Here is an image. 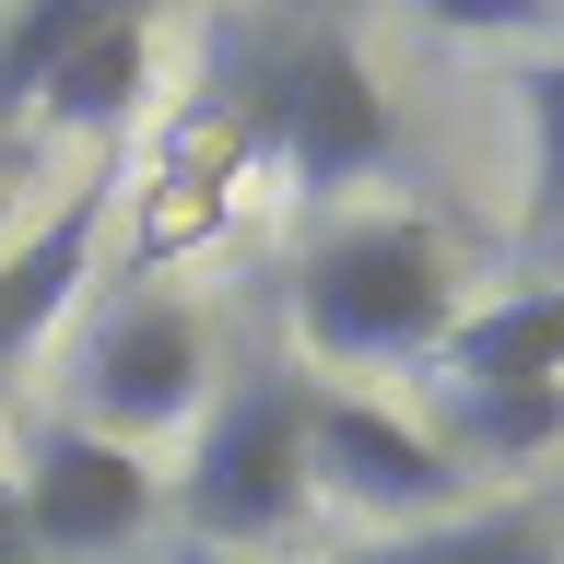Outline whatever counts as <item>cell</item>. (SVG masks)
I'll use <instances>...</instances> for the list:
<instances>
[{
    "label": "cell",
    "mask_w": 564,
    "mask_h": 564,
    "mask_svg": "<svg viewBox=\"0 0 564 564\" xmlns=\"http://www.w3.org/2000/svg\"><path fill=\"white\" fill-rule=\"evenodd\" d=\"M541 294H553V317H564V271H541Z\"/></svg>",
    "instance_id": "16"
},
{
    "label": "cell",
    "mask_w": 564,
    "mask_h": 564,
    "mask_svg": "<svg viewBox=\"0 0 564 564\" xmlns=\"http://www.w3.org/2000/svg\"><path fill=\"white\" fill-rule=\"evenodd\" d=\"M294 506H306V377L294 365H247L212 400L188 470H176V518L200 541H282Z\"/></svg>",
    "instance_id": "3"
},
{
    "label": "cell",
    "mask_w": 564,
    "mask_h": 564,
    "mask_svg": "<svg viewBox=\"0 0 564 564\" xmlns=\"http://www.w3.org/2000/svg\"><path fill=\"white\" fill-rule=\"evenodd\" d=\"M423 24H447V35H529V24H553V0H412Z\"/></svg>",
    "instance_id": "14"
},
{
    "label": "cell",
    "mask_w": 564,
    "mask_h": 564,
    "mask_svg": "<svg viewBox=\"0 0 564 564\" xmlns=\"http://www.w3.org/2000/svg\"><path fill=\"white\" fill-rule=\"evenodd\" d=\"M435 447L470 470V458H541L564 447V388H435V423H423Z\"/></svg>",
    "instance_id": "11"
},
{
    "label": "cell",
    "mask_w": 564,
    "mask_h": 564,
    "mask_svg": "<svg viewBox=\"0 0 564 564\" xmlns=\"http://www.w3.org/2000/svg\"><path fill=\"white\" fill-rule=\"evenodd\" d=\"M0 564H35V541H24V506H12V470H0Z\"/></svg>",
    "instance_id": "15"
},
{
    "label": "cell",
    "mask_w": 564,
    "mask_h": 564,
    "mask_svg": "<svg viewBox=\"0 0 564 564\" xmlns=\"http://www.w3.org/2000/svg\"><path fill=\"white\" fill-rule=\"evenodd\" d=\"M106 188H118V176H83V188H59V200H47V224H35L24 247H0V365H24V352L59 329V306L83 294V271H95V236H106Z\"/></svg>",
    "instance_id": "7"
},
{
    "label": "cell",
    "mask_w": 564,
    "mask_h": 564,
    "mask_svg": "<svg viewBox=\"0 0 564 564\" xmlns=\"http://www.w3.org/2000/svg\"><path fill=\"white\" fill-rule=\"evenodd\" d=\"M553 564H564V553H553Z\"/></svg>",
    "instance_id": "17"
},
{
    "label": "cell",
    "mask_w": 564,
    "mask_h": 564,
    "mask_svg": "<svg viewBox=\"0 0 564 564\" xmlns=\"http://www.w3.org/2000/svg\"><path fill=\"white\" fill-rule=\"evenodd\" d=\"M247 106H259L271 165L294 176L306 200H329V188H377V176L400 165V130H388L377 70H365V47L329 35V24L271 35V47L247 59Z\"/></svg>",
    "instance_id": "2"
},
{
    "label": "cell",
    "mask_w": 564,
    "mask_h": 564,
    "mask_svg": "<svg viewBox=\"0 0 564 564\" xmlns=\"http://www.w3.org/2000/svg\"><path fill=\"white\" fill-rule=\"evenodd\" d=\"M141 83H153V12L118 0V12L59 59V83L35 95V118H47L59 141H118V118L141 106Z\"/></svg>",
    "instance_id": "8"
},
{
    "label": "cell",
    "mask_w": 564,
    "mask_h": 564,
    "mask_svg": "<svg viewBox=\"0 0 564 564\" xmlns=\"http://www.w3.org/2000/svg\"><path fill=\"white\" fill-rule=\"evenodd\" d=\"M564 529L553 506H458L435 529H388L377 553H341V564H553Z\"/></svg>",
    "instance_id": "10"
},
{
    "label": "cell",
    "mask_w": 564,
    "mask_h": 564,
    "mask_svg": "<svg viewBox=\"0 0 564 564\" xmlns=\"http://www.w3.org/2000/svg\"><path fill=\"white\" fill-rule=\"evenodd\" d=\"M518 118H529V271L564 259V59H529L518 70Z\"/></svg>",
    "instance_id": "12"
},
{
    "label": "cell",
    "mask_w": 564,
    "mask_h": 564,
    "mask_svg": "<svg viewBox=\"0 0 564 564\" xmlns=\"http://www.w3.org/2000/svg\"><path fill=\"white\" fill-rule=\"evenodd\" d=\"M306 494H341L352 518H388V529H435L458 518V458L388 400L306 388Z\"/></svg>",
    "instance_id": "5"
},
{
    "label": "cell",
    "mask_w": 564,
    "mask_h": 564,
    "mask_svg": "<svg viewBox=\"0 0 564 564\" xmlns=\"http://www.w3.org/2000/svg\"><path fill=\"white\" fill-rule=\"evenodd\" d=\"M435 388H564V317L541 282L494 294L482 317H458L435 341Z\"/></svg>",
    "instance_id": "9"
},
{
    "label": "cell",
    "mask_w": 564,
    "mask_h": 564,
    "mask_svg": "<svg viewBox=\"0 0 564 564\" xmlns=\"http://www.w3.org/2000/svg\"><path fill=\"white\" fill-rule=\"evenodd\" d=\"M294 317L329 365H435V341L458 329V271L435 224L412 212H352L306 247L294 271Z\"/></svg>",
    "instance_id": "1"
},
{
    "label": "cell",
    "mask_w": 564,
    "mask_h": 564,
    "mask_svg": "<svg viewBox=\"0 0 564 564\" xmlns=\"http://www.w3.org/2000/svg\"><path fill=\"white\" fill-rule=\"evenodd\" d=\"M12 506H24L35 564H83V553L141 541L153 470H141V447H118V435H95V423H47V435L24 447V470H12Z\"/></svg>",
    "instance_id": "6"
},
{
    "label": "cell",
    "mask_w": 564,
    "mask_h": 564,
    "mask_svg": "<svg viewBox=\"0 0 564 564\" xmlns=\"http://www.w3.org/2000/svg\"><path fill=\"white\" fill-rule=\"evenodd\" d=\"M106 12H118V0H24V12L0 24V118H24V106L59 83V59L106 24Z\"/></svg>",
    "instance_id": "13"
},
{
    "label": "cell",
    "mask_w": 564,
    "mask_h": 564,
    "mask_svg": "<svg viewBox=\"0 0 564 564\" xmlns=\"http://www.w3.org/2000/svg\"><path fill=\"white\" fill-rule=\"evenodd\" d=\"M212 388V329L176 294H141V306H106L95 341H83V377H70V423H95L118 447L165 435V423L200 412Z\"/></svg>",
    "instance_id": "4"
}]
</instances>
